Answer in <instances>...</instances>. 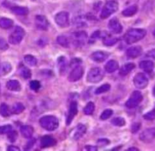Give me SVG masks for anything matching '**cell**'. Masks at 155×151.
<instances>
[{"label": "cell", "mask_w": 155, "mask_h": 151, "mask_svg": "<svg viewBox=\"0 0 155 151\" xmlns=\"http://www.w3.org/2000/svg\"><path fill=\"white\" fill-rule=\"evenodd\" d=\"M142 54V48L140 46H132L126 50V56L130 59L138 58Z\"/></svg>", "instance_id": "obj_15"}, {"label": "cell", "mask_w": 155, "mask_h": 151, "mask_svg": "<svg viewBox=\"0 0 155 151\" xmlns=\"http://www.w3.org/2000/svg\"><path fill=\"white\" fill-rule=\"evenodd\" d=\"M12 67L9 62H2L0 64V76H4L11 72Z\"/></svg>", "instance_id": "obj_24"}, {"label": "cell", "mask_w": 155, "mask_h": 151, "mask_svg": "<svg viewBox=\"0 0 155 151\" xmlns=\"http://www.w3.org/2000/svg\"><path fill=\"white\" fill-rule=\"evenodd\" d=\"M84 72V68L81 65L73 67V69L71 70V72L68 74V80L71 82H75L79 80L83 77Z\"/></svg>", "instance_id": "obj_7"}, {"label": "cell", "mask_w": 155, "mask_h": 151, "mask_svg": "<svg viewBox=\"0 0 155 151\" xmlns=\"http://www.w3.org/2000/svg\"><path fill=\"white\" fill-rule=\"evenodd\" d=\"M41 83H40V81H38V80H31V83H30V87H31V89L34 91H37L40 88H41Z\"/></svg>", "instance_id": "obj_41"}, {"label": "cell", "mask_w": 155, "mask_h": 151, "mask_svg": "<svg viewBox=\"0 0 155 151\" xmlns=\"http://www.w3.org/2000/svg\"><path fill=\"white\" fill-rule=\"evenodd\" d=\"M140 68L145 71L146 72H151L154 68V64L152 61L150 60H144L141 61L139 63Z\"/></svg>", "instance_id": "obj_20"}, {"label": "cell", "mask_w": 155, "mask_h": 151, "mask_svg": "<svg viewBox=\"0 0 155 151\" xmlns=\"http://www.w3.org/2000/svg\"><path fill=\"white\" fill-rule=\"evenodd\" d=\"M141 128V123H134L133 125H132V133H136L137 131H138V130Z\"/></svg>", "instance_id": "obj_46"}, {"label": "cell", "mask_w": 155, "mask_h": 151, "mask_svg": "<svg viewBox=\"0 0 155 151\" xmlns=\"http://www.w3.org/2000/svg\"><path fill=\"white\" fill-rule=\"evenodd\" d=\"M17 137H18L17 131H12V130L9 133H8V139L10 142H12V143L15 141V140H17Z\"/></svg>", "instance_id": "obj_42"}, {"label": "cell", "mask_w": 155, "mask_h": 151, "mask_svg": "<svg viewBox=\"0 0 155 151\" xmlns=\"http://www.w3.org/2000/svg\"><path fill=\"white\" fill-rule=\"evenodd\" d=\"M128 151H132V150H133V151H138L139 150V149H138V148H136V147H130V148H129V149H127Z\"/></svg>", "instance_id": "obj_52"}, {"label": "cell", "mask_w": 155, "mask_h": 151, "mask_svg": "<svg viewBox=\"0 0 155 151\" xmlns=\"http://www.w3.org/2000/svg\"><path fill=\"white\" fill-rule=\"evenodd\" d=\"M146 56L147 57H149V58H151V59H155V49H152V50H150V51H149L148 53H147V55H146Z\"/></svg>", "instance_id": "obj_49"}, {"label": "cell", "mask_w": 155, "mask_h": 151, "mask_svg": "<svg viewBox=\"0 0 155 151\" xmlns=\"http://www.w3.org/2000/svg\"><path fill=\"white\" fill-rule=\"evenodd\" d=\"M58 62H59V68H60L61 71H65L67 69V62L66 59L63 56H61L58 59Z\"/></svg>", "instance_id": "obj_37"}, {"label": "cell", "mask_w": 155, "mask_h": 151, "mask_svg": "<svg viewBox=\"0 0 155 151\" xmlns=\"http://www.w3.org/2000/svg\"><path fill=\"white\" fill-rule=\"evenodd\" d=\"M25 35V31L21 27L17 26L8 37V42L12 45H18L22 41Z\"/></svg>", "instance_id": "obj_5"}, {"label": "cell", "mask_w": 155, "mask_h": 151, "mask_svg": "<svg viewBox=\"0 0 155 151\" xmlns=\"http://www.w3.org/2000/svg\"><path fill=\"white\" fill-rule=\"evenodd\" d=\"M119 8L118 2L115 0H110L105 4L101 12V18L102 19H106L110 17L111 15L116 12Z\"/></svg>", "instance_id": "obj_3"}, {"label": "cell", "mask_w": 155, "mask_h": 151, "mask_svg": "<svg viewBox=\"0 0 155 151\" xmlns=\"http://www.w3.org/2000/svg\"><path fill=\"white\" fill-rule=\"evenodd\" d=\"M35 141H36L35 139H31V140H29V141H28V143H27L26 146H25V150H28V149H31V148L33 146H34V143H35Z\"/></svg>", "instance_id": "obj_47"}, {"label": "cell", "mask_w": 155, "mask_h": 151, "mask_svg": "<svg viewBox=\"0 0 155 151\" xmlns=\"http://www.w3.org/2000/svg\"><path fill=\"white\" fill-rule=\"evenodd\" d=\"M24 59H25V62H26V64H28L30 66H35L37 64V59L31 55H26Z\"/></svg>", "instance_id": "obj_32"}, {"label": "cell", "mask_w": 155, "mask_h": 151, "mask_svg": "<svg viewBox=\"0 0 155 151\" xmlns=\"http://www.w3.org/2000/svg\"><path fill=\"white\" fill-rule=\"evenodd\" d=\"M143 100V96L141 93L138 90H135L131 94L129 100L126 101V107L129 109H133L138 107Z\"/></svg>", "instance_id": "obj_6"}, {"label": "cell", "mask_w": 155, "mask_h": 151, "mask_svg": "<svg viewBox=\"0 0 155 151\" xmlns=\"http://www.w3.org/2000/svg\"><path fill=\"white\" fill-rule=\"evenodd\" d=\"M20 131L21 133V135L25 138L31 139L34 134V128L31 125H24V126L21 127Z\"/></svg>", "instance_id": "obj_19"}, {"label": "cell", "mask_w": 155, "mask_h": 151, "mask_svg": "<svg viewBox=\"0 0 155 151\" xmlns=\"http://www.w3.org/2000/svg\"><path fill=\"white\" fill-rule=\"evenodd\" d=\"M138 11V7L137 5H133L131 6L128 7L126 9H124L122 12V14L125 16V17H132V16L135 15Z\"/></svg>", "instance_id": "obj_25"}, {"label": "cell", "mask_w": 155, "mask_h": 151, "mask_svg": "<svg viewBox=\"0 0 155 151\" xmlns=\"http://www.w3.org/2000/svg\"><path fill=\"white\" fill-rule=\"evenodd\" d=\"M82 62V61L80 59H77V58H74L72 59V61L71 62V67H74L76 65H78Z\"/></svg>", "instance_id": "obj_48"}, {"label": "cell", "mask_w": 155, "mask_h": 151, "mask_svg": "<svg viewBox=\"0 0 155 151\" xmlns=\"http://www.w3.org/2000/svg\"><path fill=\"white\" fill-rule=\"evenodd\" d=\"M153 35L155 37V28H154V30L153 31Z\"/></svg>", "instance_id": "obj_54"}, {"label": "cell", "mask_w": 155, "mask_h": 151, "mask_svg": "<svg viewBox=\"0 0 155 151\" xmlns=\"http://www.w3.org/2000/svg\"><path fill=\"white\" fill-rule=\"evenodd\" d=\"M25 110V106L21 103H16L12 107V113L14 114H20Z\"/></svg>", "instance_id": "obj_30"}, {"label": "cell", "mask_w": 155, "mask_h": 151, "mask_svg": "<svg viewBox=\"0 0 155 151\" xmlns=\"http://www.w3.org/2000/svg\"><path fill=\"white\" fill-rule=\"evenodd\" d=\"M133 83L138 89H144L148 84V79L144 73H138L134 77Z\"/></svg>", "instance_id": "obj_9"}, {"label": "cell", "mask_w": 155, "mask_h": 151, "mask_svg": "<svg viewBox=\"0 0 155 151\" xmlns=\"http://www.w3.org/2000/svg\"><path fill=\"white\" fill-rule=\"evenodd\" d=\"M6 87L11 91L18 92V91L21 90V84H20V83H19L18 80H10L7 82Z\"/></svg>", "instance_id": "obj_22"}, {"label": "cell", "mask_w": 155, "mask_h": 151, "mask_svg": "<svg viewBox=\"0 0 155 151\" xmlns=\"http://www.w3.org/2000/svg\"><path fill=\"white\" fill-rule=\"evenodd\" d=\"M104 68L107 73H113L116 70H118L119 63L116 60H110L106 64Z\"/></svg>", "instance_id": "obj_21"}, {"label": "cell", "mask_w": 155, "mask_h": 151, "mask_svg": "<svg viewBox=\"0 0 155 151\" xmlns=\"http://www.w3.org/2000/svg\"><path fill=\"white\" fill-rule=\"evenodd\" d=\"M86 131H87V128H86L85 125H83V124H79L73 131L72 138L76 140H78L85 134Z\"/></svg>", "instance_id": "obj_17"}, {"label": "cell", "mask_w": 155, "mask_h": 151, "mask_svg": "<svg viewBox=\"0 0 155 151\" xmlns=\"http://www.w3.org/2000/svg\"><path fill=\"white\" fill-rule=\"evenodd\" d=\"M110 143V141L107 138H101L97 140V144L100 146H107Z\"/></svg>", "instance_id": "obj_43"}, {"label": "cell", "mask_w": 155, "mask_h": 151, "mask_svg": "<svg viewBox=\"0 0 155 151\" xmlns=\"http://www.w3.org/2000/svg\"><path fill=\"white\" fill-rule=\"evenodd\" d=\"M35 25L37 29L47 31L49 25L48 20L44 15H37L35 18Z\"/></svg>", "instance_id": "obj_13"}, {"label": "cell", "mask_w": 155, "mask_h": 151, "mask_svg": "<svg viewBox=\"0 0 155 151\" xmlns=\"http://www.w3.org/2000/svg\"><path fill=\"white\" fill-rule=\"evenodd\" d=\"M104 77V73L100 68H93L87 73V80L89 83L96 84L101 81Z\"/></svg>", "instance_id": "obj_4"}, {"label": "cell", "mask_w": 155, "mask_h": 151, "mask_svg": "<svg viewBox=\"0 0 155 151\" xmlns=\"http://www.w3.org/2000/svg\"><path fill=\"white\" fill-rule=\"evenodd\" d=\"M20 74L25 79L31 78V71L29 68L27 67L21 66L20 68Z\"/></svg>", "instance_id": "obj_35"}, {"label": "cell", "mask_w": 155, "mask_h": 151, "mask_svg": "<svg viewBox=\"0 0 155 151\" xmlns=\"http://www.w3.org/2000/svg\"><path fill=\"white\" fill-rule=\"evenodd\" d=\"M40 125L45 130L49 131H54L59 127V119L53 116H45L40 119Z\"/></svg>", "instance_id": "obj_2"}, {"label": "cell", "mask_w": 155, "mask_h": 151, "mask_svg": "<svg viewBox=\"0 0 155 151\" xmlns=\"http://www.w3.org/2000/svg\"><path fill=\"white\" fill-rule=\"evenodd\" d=\"M135 68V65L134 63H127V64H125L124 65L122 66V68H120V75L121 76H126L127 74H129L134 68Z\"/></svg>", "instance_id": "obj_23"}, {"label": "cell", "mask_w": 155, "mask_h": 151, "mask_svg": "<svg viewBox=\"0 0 155 151\" xmlns=\"http://www.w3.org/2000/svg\"><path fill=\"white\" fill-rule=\"evenodd\" d=\"M108 28L113 34H121L123 29L120 22L116 18H113L109 21Z\"/></svg>", "instance_id": "obj_12"}, {"label": "cell", "mask_w": 155, "mask_h": 151, "mask_svg": "<svg viewBox=\"0 0 155 151\" xmlns=\"http://www.w3.org/2000/svg\"><path fill=\"white\" fill-rule=\"evenodd\" d=\"M147 31L142 28H132L126 32L124 40L127 44H132L142 40L146 36Z\"/></svg>", "instance_id": "obj_1"}, {"label": "cell", "mask_w": 155, "mask_h": 151, "mask_svg": "<svg viewBox=\"0 0 155 151\" xmlns=\"http://www.w3.org/2000/svg\"><path fill=\"white\" fill-rule=\"evenodd\" d=\"M100 36H101V32H100V31H96V32L93 33V34H92L89 43H93V42H94L97 39L99 38Z\"/></svg>", "instance_id": "obj_45"}, {"label": "cell", "mask_w": 155, "mask_h": 151, "mask_svg": "<svg viewBox=\"0 0 155 151\" xmlns=\"http://www.w3.org/2000/svg\"><path fill=\"white\" fill-rule=\"evenodd\" d=\"M55 21L60 28H67L69 25V14L67 11H60L55 17Z\"/></svg>", "instance_id": "obj_8"}, {"label": "cell", "mask_w": 155, "mask_h": 151, "mask_svg": "<svg viewBox=\"0 0 155 151\" xmlns=\"http://www.w3.org/2000/svg\"><path fill=\"white\" fill-rule=\"evenodd\" d=\"M110 87H111L110 84H103L102 86L99 87L97 89H96V90H95V94H96L97 95H99V94H104V93H107L110 90Z\"/></svg>", "instance_id": "obj_33"}, {"label": "cell", "mask_w": 155, "mask_h": 151, "mask_svg": "<svg viewBox=\"0 0 155 151\" xmlns=\"http://www.w3.org/2000/svg\"><path fill=\"white\" fill-rule=\"evenodd\" d=\"M12 130V126L11 125H5L0 126V134H8Z\"/></svg>", "instance_id": "obj_40"}, {"label": "cell", "mask_w": 155, "mask_h": 151, "mask_svg": "<svg viewBox=\"0 0 155 151\" xmlns=\"http://www.w3.org/2000/svg\"><path fill=\"white\" fill-rule=\"evenodd\" d=\"M72 41L75 46H81L84 45L85 41L87 40V34L85 31H78V32L73 33L72 35Z\"/></svg>", "instance_id": "obj_10"}, {"label": "cell", "mask_w": 155, "mask_h": 151, "mask_svg": "<svg viewBox=\"0 0 155 151\" xmlns=\"http://www.w3.org/2000/svg\"><path fill=\"white\" fill-rule=\"evenodd\" d=\"M12 20L9 18H0V28L2 29H8V28H12L13 26Z\"/></svg>", "instance_id": "obj_27"}, {"label": "cell", "mask_w": 155, "mask_h": 151, "mask_svg": "<svg viewBox=\"0 0 155 151\" xmlns=\"http://www.w3.org/2000/svg\"><path fill=\"white\" fill-rule=\"evenodd\" d=\"M86 150H90V151H97V147L94 146H85Z\"/></svg>", "instance_id": "obj_50"}, {"label": "cell", "mask_w": 155, "mask_h": 151, "mask_svg": "<svg viewBox=\"0 0 155 151\" xmlns=\"http://www.w3.org/2000/svg\"><path fill=\"white\" fill-rule=\"evenodd\" d=\"M8 151H19V150H20V149H19L18 146H9L8 147Z\"/></svg>", "instance_id": "obj_51"}, {"label": "cell", "mask_w": 155, "mask_h": 151, "mask_svg": "<svg viewBox=\"0 0 155 151\" xmlns=\"http://www.w3.org/2000/svg\"><path fill=\"white\" fill-rule=\"evenodd\" d=\"M78 114V103L76 101H72L70 103L69 110H68V116L66 119V125H69L73 121L74 116Z\"/></svg>", "instance_id": "obj_14"}, {"label": "cell", "mask_w": 155, "mask_h": 151, "mask_svg": "<svg viewBox=\"0 0 155 151\" xmlns=\"http://www.w3.org/2000/svg\"><path fill=\"white\" fill-rule=\"evenodd\" d=\"M12 11L14 14L17 15H21V16H25L28 15L29 11L27 8L25 7H20V6H15L13 8H12Z\"/></svg>", "instance_id": "obj_26"}, {"label": "cell", "mask_w": 155, "mask_h": 151, "mask_svg": "<svg viewBox=\"0 0 155 151\" xmlns=\"http://www.w3.org/2000/svg\"><path fill=\"white\" fill-rule=\"evenodd\" d=\"M153 96L155 97V87H153Z\"/></svg>", "instance_id": "obj_53"}, {"label": "cell", "mask_w": 155, "mask_h": 151, "mask_svg": "<svg viewBox=\"0 0 155 151\" xmlns=\"http://www.w3.org/2000/svg\"><path fill=\"white\" fill-rule=\"evenodd\" d=\"M57 43L58 44L60 45L61 46L64 48H68L70 46V42L68 39L65 36L60 35L57 37Z\"/></svg>", "instance_id": "obj_28"}, {"label": "cell", "mask_w": 155, "mask_h": 151, "mask_svg": "<svg viewBox=\"0 0 155 151\" xmlns=\"http://www.w3.org/2000/svg\"><path fill=\"white\" fill-rule=\"evenodd\" d=\"M111 123L113 124V125L117 127H123L126 125V120H125L122 117H116L114 118L113 119H112Z\"/></svg>", "instance_id": "obj_34"}, {"label": "cell", "mask_w": 155, "mask_h": 151, "mask_svg": "<svg viewBox=\"0 0 155 151\" xmlns=\"http://www.w3.org/2000/svg\"><path fill=\"white\" fill-rule=\"evenodd\" d=\"M113 110H104V111L102 113V114L101 115V117H100V119H101V120H103V121L107 120V119H108L109 118L111 117L112 115H113Z\"/></svg>", "instance_id": "obj_38"}, {"label": "cell", "mask_w": 155, "mask_h": 151, "mask_svg": "<svg viewBox=\"0 0 155 151\" xmlns=\"http://www.w3.org/2000/svg\"><path fill=\"white\" fill-rule=\"evenodd\" d=\"M139 138L144 143H150L155 140V128H147L141 133Z\"/></svg>", "instance_id": "obj_11"}, {"label": "cell", "mask_w": 155, "mask_h": 151, "mask_svg": "<svg viewBox=\"0 0 155 151\" xmlns=\"http://www.w3.org/2000/svg\"><path fill=\"white\" fill-rule=\"evenodd\" d=\"M0 115L3 117L9 116V108L5 103H2L0 106Z\"/></svg>", "instance_id": "obj_36"}, {"label": "cell", "mask_w": 155, "mask_h": 151, "mask_svg": "<svg viewBox=\"0 0 155 151\" xmlns=\"http://www.w3.org/2000/svg\"><path fill=\"white\" fill-rule=\"evenodd\" d=\"M95 110V106L93 102H89L87 105L85 106L84 109V113L87 116H91L93 114L94 111Z\"/></svg>", "instance_id": "obj_31"}, {"label": "cell", "mask_w": 155, "mask_h": 151, "mask_svg": "<svg viewBox=\"0 0 155 151\" xmlns=\"http://www.w3.org/2000/svg\"><path fill=\"white\" fill-rule=\"evenodd\" d=\"M109 56H110L109 53H106V52L97 51L91 55V59L94 62L101 63V62H104V61L107 60V59H108Z\"/></svg>", "instance_id": "obj_16"}, {"label": "cell", "mask_w": 155, "mask_h": 151, "mask_svg": "<svg viewBox=\"0 0 155 151\" xmlns=\"http://www.w3.org/2000/svg\"><path fill=\"white\" fill-rule=\"evenodd\" d=\"M143 118H144L145 120L147 121H152L155 119V107L151 110V111L148 112L146 114H144L143 116Z\"/></svg>", "instance_id": "obj_39"}, {"label": "cell", "mask_w": 155, "mask_h": 151, "mask_svg": "<svg viewBox=\"0 0 155 151\" xmlns=\"http://www.w3.org/2000/svg\"><path fill=\"white\" fill-rule=\"evenodd\" d=\"M8 48V45L5 39L0 37V50H6Z\"/></svg>", "instance_id": "obj_44"}, {"label": "cell", "mask_w": 155, "mask_h": 151, "mask_svg": "<svg viewBox=\"0 0 155 151\" xmlns=\"http://www.w3.org/2000/svg\"><path fill=\"white\" fill-rule=\"evenodd\" d=\"M56 144V139L50 135H45L41 137V148L50 147V146H55Z\"/></svg>", "instance_id": "obj_18"}, {"label": "cell", "mask_w": 155, "mask_h": 151, "mask_svg": "<svg viewBox=\"0 0 155 151\" xmlns=\"http://www.w3.org/2000/svg\"><path fill=\"white\" fill-rule=\"evenodd\" d=\"M117 42H118V39L116 38V37H113L107 35H106L105 37H104V40H103V43H104V44L107 46H113V45L116 44Z\"/></svg>", "instance_id": "obj_29"}]
</instances>
